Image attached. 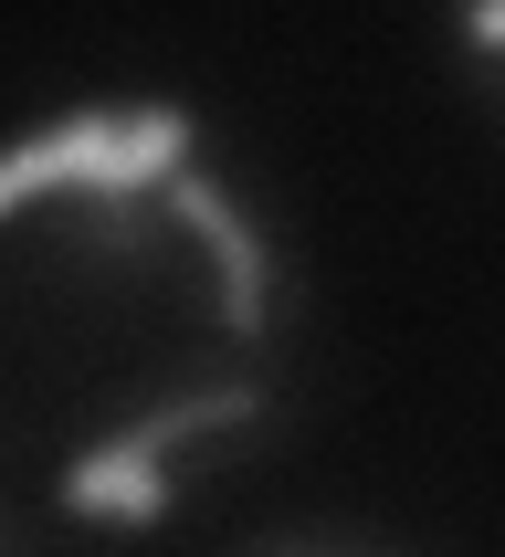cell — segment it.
I'll return each mask as SVG.
<instances>
[{
  "label": "cell",
  "mask_w": 505,
  "mask_h": 557,
  "mask_svg": "<svg viewBox=\"0 0 505 557\" xmlns=\"http://www.w3.org/2000/svg\"><path fill=\"white\" fill-rule=\"evenodd\" d=\"M189 158V116L180 106H137V116H63L42 137L0 158V211H22L42 189H148Z\"/></svg>",
  "instance_id": "1"
},
{
  "label": "cell",
  "mask_w": 505,
  "mask_h": 557,
  "mask_svg": "<svg viewBox=\"0 0 505 557\" xmlns=\"http://www.w3.org/2000/svg\"><path fill=\"white\" fill-rule=\"evenodd\" d=\"M253 389H180V400H158L148 421H126L116 442H95L85 463L63 473V505L74 516H116V527H148V516H169V453L200 432H221V421H253Z\"/></svg>",
  "instance_id": "2"
},
{
  "label": "cell",
  "mask_w": 505,
  "mask_h": 557,
  "mask_svg": "<svg viewBox=\"0 0 505 557\" xmlns=\"http://www.w3.org/2000/svg\"><path fill=\"white\" fill-rule=\"evenodd\" d=\"M158 189H169V221H180L189 243L221 263V326H232V337H263V315H274V263H263V243H253V221L232 211L189 158H180Z\"/></svg>",
  "instance_id": "3"
}]
</instances>
